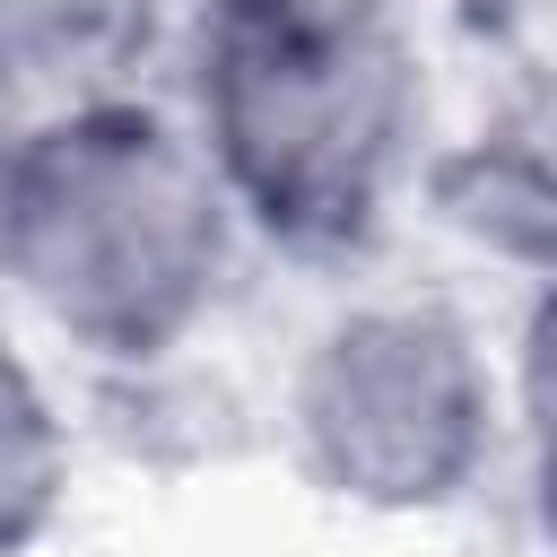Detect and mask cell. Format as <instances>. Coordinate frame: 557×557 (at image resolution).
<instances>
[{
    "instance_id": "cell-1",
    "label": "cell",
    "mask_w": 557,
    "mask_h": 557,
    "mask_svg": "<svg viewBox=\"0 0 557 557\" xmlns=\"http://www.w3.org/2000/svg\"><path fill=\"white\" fill-rule=\"evenodd\" d=\"M218 183L157 113L87 104L0 165V261L87 348L148 357L218 287Z\"/></svg>"
},
{
    "instance_id": "cell-2",
    "label": "cell",
    "mask_w": 557,
    "mask_h": 557,
    "mask_svg": "<svg viewBox=\"0 0 557 557\" xmlns=\"http://www.w3.org/2000/svg\"><path fill=\"white\" fill-rule=\"evenodd\" d=\"M200 87L218 165L270 226H366L409 113L400 44L366 0H218Z\"/></svg>"
},
{
    "instance_id": "cell-3",
    "label": "cell",
    "mask_w": 557,
    "mask_h": 557,
    "mask_svg": "<svg viewBox=\"0 0 557 557\" xmlns=\"http://www.w3.org/2000/svg\"><path fill=\"white\" fill-rule=\"evenodd\" d=\"M305 444L357 505H435L487 444V374L444 313H348L305 366Z\"/></svg>"
},
{
    "instance_id": "cell-4",
    "label": "cell",
    "mask_w": 557,
    "mask_h": 557,
    "mask_svg": "<svg viewBox=\"0 0 557 557\" xmlns=\"http://www.w3.org/2000/svg\"><path fill=\"white\" fill-rule=\"evenodd\" d=\"M148 0H0V87L104 70L139 44Z\"/></svg>"
},
{
    "instance_id": "cell-5",
    "label": "cell",
    "mask_w": 557,
    "mask_h": 557,
    "mask_svg": "<svg viewBox=\"0 0 557 557\" xmlns=\"http://www.w3.org/2000/svg\"><path fill=\"white\" fill-rule=\"evenodd\" d=\"M52 496H61V426L35 392V374L0 348V557L44 531Z\"/></svg>"
},
{
    "instance_id": "cell-6",
    "label": "cell",
    "mask_w": 557,
    "mask_h": 557,
    "mask_svg": "<svg viewBox=\"0 0 557 557\" xmlns=\"http://www.w3.org/2000/svg\"><path fill=\"white\" fill-rule=\"evenodd\" d=\"M522 409H531V444H540V487L557 513V296L540 305L531 339H522Z\"/></svg>"
}]
</instances>
